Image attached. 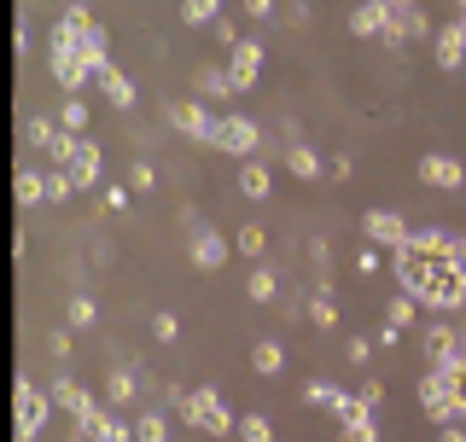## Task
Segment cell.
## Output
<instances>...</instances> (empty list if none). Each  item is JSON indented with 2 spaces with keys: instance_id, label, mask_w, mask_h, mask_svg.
Here are the masks:
<instances>
[{
  "instance_id": "6da1fadb",
  "label": "cell",
  "mask_w": 466,
  "mask_h": 442,
  "mask_svg": "<svg viewBox=\"0 0 466 442\" xmlns=\"http://www.w3.org/2000/svg\"><path fill=\"white\" fill-rule=\"evenodd\" d=\"M82 29L87 24L58 18L53 35H47V70H53V82L65 87V94H82L87 76H94V65H87V53H82Z\"/></svg>"
},
{
  "instance_id": "7a4b0ae2",
  "label": "cell",
  "mask_w": 466,
  "mask_h": 442,
  "mask_svg": "<svg viewBox=\"0 0 466 442\" xmlns=\"http://www.w3.org/2000/svg\"><path fill=\"white\" fill-rule=\"evenodd\" d=\"M420 308H431V315H455V308H466V262L431 256L426 279H420Z\"/></svg>"
},
{
  "instance_id": "3957f363",
  "label": "cell",
  "mask_w": 466,
  "mask_h": 442,
  "mask_svg": "<svg viewBox=\"0 0 466 442\" xmlns=\"http://www.w3.org/2000/svg\"><path fill=\"white\" fill-rule=\"evenodd\" d=\"M181 419L193 425V431H204V437H239V419L228 414V402H222V390L216 385H198V390H181Z\"/></svg>"
},
{
  "instance_id": "277c9868",
  "label": "cell",
  "mask_w": 466,
  "mask_h": 442,
  "mask_svg": "<svg viewBox=\"0 0 466 442\" xmlns=\"http://www.w3.org/2000/svg\"><path fill=\"white\" fill-rule=\"evenodd\" d=\"M53 390H41L35 378H18L12 385V414H18V425H12V437L18 442H35L41 431H47V419H53Z\"/></svg>"
},
{
  "instance_id": "5b68a950",
  "label": "cell",
  "mask_w": 466,
  "mask_h": 442,
  "mask_svg": "<svg viewBox=\"0 0 466 442\" xmlns=\"http://www.w3.org/2000/svg\"><path fill=\"white\" fill-rule=\"evenodd\" d=\"M169 123L181 128L193 146H210V152H216V140H222V116L204 105V99H175V105H169Z\"/></svg>"
},
{
  "instance_id": "8992f818",
  "label": "cell",
  "mask_w": 466,
  "mask_h": 442,
  "mask_svg": "<svg viewBox=\"0 0 466 442\" xmlns=\"http://www.w3.org/2000/svg\"><path fill=\"white\" fill-rule=\"evenodd\" d=\"M420 407H426L437 425L461 419V402H455V390H449V373H443V367H426V378H420Z\"/></svg>"
},
{
  "instance_id": "52a82bcc",
  "label": "cell",
  "mask_w": 466,
  "mask_h": 442,
  "mask_svg": "<svg viewBox=\"0 0 466 442\" xmlns=\"http://www.w3.org/2000/svg\"><path fill=\"white\" fill-rule=\"evenodd\" d=\"M29 140H35L41 152H47V164H53V169H65V164H70V152H76V140H82V135H70L65 123H53V116H35V123H29Z\"/></svg>"
},
{
  "instance_id": "ba28073f",
  "label": "cell",
  "mask_w": 466,
  "mask_h": 442,
  "mask_svg": "<svg viewBox=\"0 0 466 442\" xmlns=\"http://www.w3.org/2000/svg\"><path fill=\"white\" fill-rule=\"evenodd\" d=\"M228 76H233L239 94H251L257 76H262V41H251V35L233 41V47H228Z\"/></svg>"
},
{
  "instance_id": "9c48e42d",
  "label": "cell",
  "mask_w": 466,
  "mask_h": 442,
  "mask_svg": "<svg viewBox=\"0 0 466 442\" xmlns=\"http://www.w3.org/2000/svg\"><path fill=\"white\" fill-rule=\"evenodd\" d=\"M420 181L437 186V193H461V186H466V164L449 157V152H426V157H420Z\"/></svg>"
},
{
  "instance_id": "30bf717a",
  "label": "cell",
  "mask_w": 466,
  "mask_h": 442,
  "mask_svg": "<svg viewBox=\"0 0 466 442\" xmlns=\"http://www.w3.org/2000/svg\"><path fill=\"white\" fill-rule=\"evenodd\" d=\"M228 256H233V245H228V239H222L216 227H193V239H187V262H193V268L216 274V268H222Z\"/></svg>"
},
{
  "instance_id": "8fae6325",
  "label": "cell",
  "mask_w": 466,
  "mask_h": 442,
  "mask_svg": "<svg viewBox=\"0 0 466 442\" xmlns=\"http://www.w3.org/2000/svg\"><path fill=\"white\" fill-rule=\"evenodd\" d=\"M361 233H368L373 245L397 250V245H408V233H414V227H408L402 210H368V216H361Z\"/></svg>"
},
{
  "instance_id": "7c38bea8",
  "label": "cell",
  "mask_w": 466,
  "mask_h": 442,
  "mask_svg": "<svg viewBox=\"0 0 466 442\" xmlns=\"http://www.w3.org/2000/svg\"><path fill=\"white\" fill-rule=\"evenodd\" d=\"M257 146H262V128L251 123V116H239V111L222 116V140H216V152H228V157H251Z\"/></svg>"
},
{
  "instance_id": "4fadbf2b",
  "label": "cell",
  "mask_w": 466,
  "mask_h": 442,
  "mask_svg": "<svg viewBox=\"0 0 466 442\" xmlns=\"http://www.w3.org/2000/svg\"><path fill=\"white\" fill-rule=\"evenodd\" d=\"M420 337H426V361H431V367H449V361L461 356V326H449V320L420 326Z\"/></svg>"
},
{
  "instance_id": "5bb4252c",
  "label": "cell",
  "mask_w": 466,
  "mask_h": 442,
  "mask_svg": "<svg viewBox=\"0 0 466 442\" xmlns=\"http://www.w3.org/2000/svg\"><path fill=\"white\" fill-rule=\"evenodd\" d=\"M385 29H390V6H385V0H361V6H350V35L379 41Z\"/></svg>"
},
{
  "instance_id": "9a60e30c",
  "label": "cell",
  "mask_w": 466,
  "mask_h": 442,
  "mask_svg": "<svg viewBox=\"0 0 466 442\" xmlns=\"http://www.w3.org/2000/svg\"><path fill=\"white\" fill-rule=\"evenodd\" d=\"M47 390H53V402L65 407V414L76 419V425H82V419H94V407H99V402H94V396H87V390L76 385V378H65V373H58V378H53Z\"/></svg>"
},
{
  "instance_id": "2e32d148",
  "label": "cell",
  "mask_w": 466,
  "mask_h": 442,
  "mask_svg": "<svg viewBox=\"0 0 466 442\" xmlns=\"http://www.w3.org/2000/svg\"><path fill=\"white\" fill-rule=\"evenodd\" d=\"M65 169H70V181H76V193H82V186H94L99 175H106V157H99V146H94V140L82 135V140H76V152H70V164H65Z\"/></svg>"
},
{
  "instance_id": "e0dca14e",
  "label": "cell",
  "mask_w": 466,
  "mask_h": 442,
  "mask_svg": "<svg viewBox=\"0 0 466 442\" xmlns=\"http://www.w3.org/2000/svg\"><path fill=\"white\" fill-rule=\"evenodd\" d=\"M431 58H437L443 70H461V65H466V29H461V18L443 24V29L431 35Z\"/></svg>"
},
{
  "instance_id": "ac0fdd59",
  "label": "cell",
  "mask_w": 466,
  "mask_h": 442,
  "mask_svg": "<svg viewBox=\"0 0 466 442\" xmlns=\"http://www.w3.org/2000/svg\"><path fill=\"white\" fill-rule=\"evenodd\" d=\"M251 373L257 378H280L286 373V344L280 337H257L251 344Z\"/></svg>"
},
{
  "instance_id": "d6986e66",
  "label": "cell",
  "mask_w": 466,
  "mask_h": 442,
  "mask_svg": "<svg viewBox=\"0 0 466 442\" xmlns=\"http://www.w3.org/2000/svg\"><path fill=\"white\" fill-rule=\"evenodd\" d=\"M140 385H146V373H135V367H111V373H106V402L128 407L140 396Z\"/></svg>"
},
{
  "instance_id": "ffe728a7",
  "label": "cell",
  "mask_w": 466,
  "mask_h": 442,
  "mask_svg": "<svg viewBox=\"0 0 466 442\" xmlns=\"http://www.w3.org/2000/svg\"><path fill=\"white\" fill-rule=\"evenodd\" d=\"M94 82H99V94H106L116 111H135V99H140V94H135V82H128V76H123L116 65H106V70H99Z\"/></svg>"
},
{
  "instance_id": "44dd1931",
  "label": "cell",
  "mask_w": 466,
  "mask_h": 442,
  "mask_svg": "<svg viewBox=\"0 0 466 442\" xmlns=\"http://www.w3.org/2000/svg\"><path fill=\"white\" fill-rule=\"evenodd\" d=\"M280 164H286V175H298V181H320V175H327V164H320L315 146H286Z\"/></svg>"
},
{
  "instance_id": "7402d4cb",
  "label": "cell",
  "mask_w": 466,
  "mask_h": 442,
  "mask_svg": "<svg viewBox=\"0 0 466 442\" xmlns=\"http://www.w3.org/2000/svg\"><path fill=\"white\" fill-rule=\"evenodd\" d=\"M193 87H198V99H233L239 87H233L228 70H216V65H198L193 70Z\"/></svg>"
},
{
  "instance_id": "603a6c76",
  "label": "cell",
  "mask_w": 466,
  "mask_h": 442,
  "mask_svg": "<svg viewBox=\"0 0 466 442\" xmlns=\"http://www.w3.org/2000/svg\"><path fill=\"white\" fill-rule=\"evenodd\" d=\"M82 53H87V65H94V76L111 65V35H106V24H99V18L82 29Z\"/></svg>"
},
{
  "instance_id": "cb8c5ba5",
  "label": "cell",
  "mask_w": 466,
  "mask_h": 442,
  "mask_svg": "<svg viewBox=\"0 0 466 442\" xmlns=\"http://www.w3.org/2000/svg\"><path fill=\"white\" fill-rule=\"evenodd\" d=\"M268 186H274V169L257 164V157H245V169H239V198H268Z\"/></svg>"
},
{
  "instance_id": "d4e9b609",
  "label": "cell",
  "mask_w": 466,
  "mask_h": 442,
  "mask_svg": "<svg viewBox=\"0 0 466 442\" xmlns=\"http://www.w3.org/2000/svg\"><path fill=\"white\" fill-rule=\"evenodd\" d=\"M332 414H339V425H373V402H368V396H344L339 390V402H332Z\"/></svg>"
},
{
  "instance_id": "484cf974",
  "label": "cell",
  "mask_w": 466,
  "mask_h": 442,
  "mask_svg": "<svg viewBox=\"0 0 466 442\" xmlns=\"http://www.w3.org/2000/svg\"><path fill=\"white\" fill-rule=\"evenodd\" d=\"M245 291H251V303H274V297H280V274H274L268 262H257L251 279H245Z\"/></svg>"
},
{
  "instance_id": "4316f807",
  "label": "cell",
  "mask_w": 466,
  "mask_h": 442,
  "mask_svg": "<svg viewBox=\"0 0 466 442\" xmlns=\"http://www.w3.org/2000/svg\"><path fill=\"white\" fill-rule=\"evenodd\" d=\"M443 239H449V227H414L408 233V250H420V256H443Z\"/></svg>"
},
{
  "instance_id": "83f0119b",
  "label": "cell",
  "mask_w": 466,
  "mask_h": 442,
  "mask_svg": "<svg viewBox=\"0 0 466 442\" xmlns=\"http://www.w3.org/2000/svg\"><path fill=\"white\" fill-rule=\"evenodd\" d=\"M233 250H239V256H251V262H257V256H262V250H268V233H262V227H257V221H245V227H239V233H233Z\"/></svg>"
},
{
  "instance_id": "f1b7e54d",
  "label": "cell",
  "mask_w": 466,
  "mask_h": 442,
  "mask_svg": "<svg viewBox=\"0 0 466 442\" xmlns=\"http://www.w3.org/2000/svg\"><path fill=\"white\" fill-rule=\"evenodd\" d=\"M309 320L320 332H339V303H332V291H315L309 297Z\"/></svg>"
},
{
  "instance_id": "f546056e",
  "label": "cell",
  "mask_w": 466,
  "mask_h": 442,
  "mask_svg": "<svg viewBox=\"0 0 466 442\" xmlns=\"http://www.w3.org/2000/svg\"><path fill=\"white\" fill-rule=\"evenodd\" d=\"M41 198H47V175H35V169H18V204H24V210H35Z\"/></svg>"
},
{
  "instance_id": "4dcf8cb0",
  "label": "cell",
  "mask_w": 466,
  "mask_h": 442,
  "mask_svg": "<svg viewBox=\"0 0 466 442\" xmlns=\"http://www.w3.org/2000/svg\"><path fill=\"white\" fill-rule=\"evenodd\" d=\"M414 315H420V303L408 297V291H397V297L385 303V320H390V326H397V332H408V326H414Z\"/></svg>"
},
{
  "instance_id": "1f68e13d",
  "label": "cell",
  "mask_w": 466,
  "mask_h": 442,
  "mask_svg": "<svg viewBox=\"0 0 466 442\" xmlns=\"http://www.w3.org/2000/svg\"><path fill=\"white\" fill-rule=\"evenodd\" d=\"M222 18V0H181V24H216Z\"/></svg>"
},
{
  "instance_id": "d6a6232c",
  "label": "cell",
  "mask_w": 466,
  "mask_h": 442,
  "mask_svg": "<svg viewBox=\"0 0 466 442\" xmlns=\"http://www.w3.org/2000/svg\"><path fill=\"white\" fill-rule=\"evenodd\" d=\"M99 320V303L87 297V291H76V297H70V332H82V326H94Z\"/></svg>"
},
{
  "instance_id": "836d02e7",
  "label": "cell",
  "mask_w": 466,
  "mask_h": 442,
  "mask_svg": "<svg viewBox=\"0 0 466 442\" xmlns=\"http://www.w3.org/2000/svg\"><path fill=\"white\" fill-rule=\"evenodd\" d=\"M135 442H169V419L164 414H140L135 419Z\"/></svg>"
},
{
  "instance_id": "e575fe53",
  "label": "cell",
  "mask_w": 466,
  "mask_h": 442,
  "mask_svg": "<svg viewBox=\"0 0 466 442\" xmlns=\"http://www.w3.org/2000/svg\"><path fill=\"white\" fill-rule=\"evenodd\" d=\"M58 123H65L70 135H82V128H87V99H76V94H70L65 105H58Z\"/></svg>"
},
{
  "instance_id": "d590c367",
  "label": "cell",
  "mask_w": 466,
  "mask_h": 442,
  "mask_svg": "<svg viewBox=\"0 0 466 442\" xmlns=\"http://www.w3.org/2000/svg\"><path fill=\"white\" fill-rule=\"evenodd\" d=\"M239 442H274V425L262 419V414H245L239 419Z\"/></svg>"
},
{
  "instance_id": "8d00e7d4",
  "label": "cell",
  "mask_w": 466,
  "mask_h": 442,
  "mask_svg": "<svg viewBox=\"0 0 466 442\" xmlns=\"http://www.w3.org/2000/svg\"><path fill=\"white\" fill-rule=\"evenodd\" d=\"M152 337H157V344H175V337H181V320H175L169 308H157V315H152Z\"/></svg>"
},
{
  "instance_id": "74e56055",
  "label": "cell",
  "mask_w": 466,
  "mask_h": 442,
  "mask_svg": "<svg viewBox=\"0 0 466 442\" xmlns=\"http://www.w3.org/2000/svg\"><path fill=\"white\" fill-rule=\"evenodd\" d=\"M128 186H135V193H152V186H157V169L146 164V157H135V164H128Z\"/></svg>"
},
{
  "instance_id": "f35d334b",
  "label": "cell",
  "mask_w": 466,
  "mask_h": 442,
  "mask_svg": "<svg viewBox=\"0 0 466 442\" xmlns=\"http://www.w3.org/2000/svg\"><path fill=\"white\" fill-rule=\"evenodd\" d=\"M70 193H76V181H70V169H53V175H47V204H65Z\"/></svg>"
},
{
  "instance_id": "ab89813d",
  "label": "cell",
  "mask_w": 466,
  "mask_h": 442,
  "mask_svg": "<svg viewBox=\"0 0 466 442\" xmlns=\"http://www.w3.org/2000/svg\"><path fill=\"white\" fill-rule=\"evenodd\" d=\"M303 396H309L315 407H332L339 402V385H332V378H315V385H303Z\"/></svg>"
},
{
  "instance_id": "60d3db41",
  "label": "cell",
  "mask_w": 466,
  "mask_h": 442,
  "mask_svg": "<svg viewBox=\"0 0 466 442\" xmlns=\"http://www.w3.org/2000/svg\"><path fill=\"white\" fill-rule=\"evenodd\" d=\"M443 373H449V390H455V402L466 407V356H455V361L443 367Z\"/></svg>"
},
{
  "instance_id": "b9f144b4",
  "label": "cell",
  "mask_w": 466,
  "mask_h": 442,
  "mask_svg": "<svg viewBox=\"0 0 466 442\" xmlns=\"http://www.w3.org/2000/svg\"><path fill=\"white\" fill-rule=\"evenodd\" d=\"M356 268H361V274H368V279H373L379 268H385V245H361V256H356Z\"/></svg>"
},
{
  "instance_id": "7bdbcfd3",
  "label": "cell",
  "mask_w": 466,
  "mask_h": 442,
  "mask_svg": "<svg viewBox=\"0 0 466 442\" xmlns=\"http://www.w3.org/2000/svg\"><path fill=\"white\" fill-rule=\"evenodd\" d=\"M128 198H135V186H128V181H111L106 186V210H128Z\"/></svg>"
},
{
  "instance_id": "ee69618b",
  "label": "cell",
  "mask_w": 466,
  "mask_h": 442,
  "mask_svg": "<svg viewBox=\"0 0 466 442\" xmlns=\"http://www.w3.org/2000/svg\"><path fill=\"white\" fill-rule=\"evenodd\" d=\"M339 442H379V425H344Z\"/></svg>"
},
{
  "instance_id": "f6af8a7d",
  "label": "cell",
  "mask_w": 466,
  "mask_h": 442,
  "mask_svg": "<svg viewBox=\"0 0 466 442\" xmlns=\"http://www.w3.org/2000/svg\"><path fill=\"white\" fill-rule=\"evenodd\" d=\"M443 256L449 262H466V233H449V239H443Z\"/></svg>"
},
{
  "instance_id": "bcb514c9",
  "label": "cell",
  "mask_w": 466,
  "mask_h": 442,
  "mask_svg": "<svg viewBox=\"0 0 466 442\" xmlns=\"http://www.w3.org/2000/svg\"><path fill=\"white\" fill-rule=\"evenodd\" d=\"M210 35H216V41H222V47H233V41H239V35H233V18H228V12H222V18H216V24H210Z\"/></svg>"
},
{
  "instance_id": "7dc6e473",
  "label": "cell",
  "mask_w": 466,
  "mask_h": 442,
  "mask_svg": "<svg viewBox=\"0 0 466 442\" xmlns=\"http://www.w3.org/2000/svg\"><path fill=\"white\" fill-rule=\"evenodd\" d=\"M344 356H350V361H356V367H361V361H368V356H373V344H368V337H350V344H344Z\"/></svg>"
},
{
  "instance_id": "c3c4849f",
  "label": "cell",
  "mask_w": 466,
  "mask_h": 442,
  "mask_svg": "<svg viewBox=\"0 0 466 442\" xmlns=\"http://www.w3.org/2000/svg\"><path fill=\"white\" fill-rule=\"evenodd\" d=\"M65 18H70V24H94V6H87V0H70Z\"/></svg>"
},
{
  "instance_id": "681fc988",
  "label": "cell",
  "mask_w": 466,
  "mask_h": 442,
  "mask_svg": "<svg viewBox=\"0 0 466 442\" xmlns=\"http://www.w3.org/2000/svg\"><path fill=\"white\" fill-rule=\"evenodd\" d=\"M47 349L58 361H70V332H47Z\"/></svg>"
},
{
  "instance_id": "f907efd6",
  "label": "cell",
  "mask_w": 466,
  "mask_h": 442,
  "mask_svg": "<svg viewBox=\"0 0 466 442\" xmlns=\"http://www.w3.org/2000/svg\"><path fill=\"white\" fill-rule=\"evenodd\" d=\"M12 47L29 53V18H24V12H18V24H12Z\"/></svg>"
},
{
  "instance_id": "816d5d0a",
  "label": "cell",
  "mask_w": 466,
  "mask_h": 442,
  "mask_svg": "<svg viewBox=\"0 0 466 442\" xmlns=\"http://www.w3.org/2000/svg\"><path fill=\"white\" fill-rule=\"evenodd\" d=\"M245 12H251V18H274V0H239Z\"/></svg>"
},
{
  "instance_id": "f5cc1de1",
  "label": "cell",
  "mask_w": 466,
  "mask_h": 442,
  "mask_svg": "<svg viewBox=\"0 0 466 442\" xmlns=\"http://www.w3.org/2000/svg\"><path fill=\"white\" fill-rule=\"evenodd\" d=\"M437 442H466V425H455V419H449L443 431H437Z\"/></svg>"
},
{
  "instance_id": "db71d44e",
  "label": "cell",
  "mask_w": 466,
  "mask_h": 442,
  "mask_svg": "<svg viewBox=\"0 0 466 442\" xmlns=\"http://www.w3.org/2000/svg\"><path fill=\"white\" fill-rule=\"evenodd\" d=\"M385 6H390V12H414L420 0H385Z\"/></svg>"
},
{
  "instance_id": "11a10c76",
  "label": "cell",
  "mask_w": 466,
  "mask_h": 442,
  "mask_svg": "<svg viewBox=\"0 0 466 442\" xmlns=\"http://www.w3.org/2000/svg\"><path fill=\"white\" fill-rule=\"evenodd\" d=\"M461 356H466V332H461Z\"/></svg>"
},
{
  "instance_id": "9f6ffc18",
  "label": "cell",
  "mask_w": 466,
  "mask_h": 442,
  "mask_svg": "<svg viewBox=\"0 0 466 442\" xmlns=\"http://www.w3.org/2000/svg\"><path fill=\"white\" fill-rule=\"evenodd\" d=\"M455 6H461V12H466V0H455Z\"/></svg>"
},
{
  "instance_id": "6f0895ef",
  "label": "cell",
  "mask_w": 466,
  "mask_h": 442,
  "mask_svg": "<svg viewBox=\"0 0 466 442\" xmlns=\"http://www.w3.org/2000/svg\"><path fill=\"white\" fill-rule=\"evenodd\" d=\"M461 29H466V12H461Z\"/></svg>"
},
{
  "instance_id": "680465c9",
  "label": "cell",
  "mask_w": 466,
  "mask_h": 442,
  "mask_svg": "<svg viewBox=\"0 0 466 442\" xmlns=\"http://www.w3.org/2000/svg\"><path fill=\"white\" fill-rule=\"evenodd\" d=\"M461 419H466V407H461Z\"/></svg>"
}]
</instances>
